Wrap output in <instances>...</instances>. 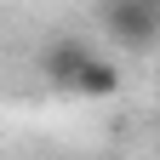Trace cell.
<instances>
[{
    "label": "cell",
    "instance_id": "1",
    "mask_svg": "<svg viewBox=\"0 0 160 160\" xmlns=\"http://www.w3.org/2000/svg\"><path fill=\"white\" fill-rule=\"evenodd\" d=\"M103 29L120 40V46H149L160 34V12L149 0H114V6H103Z\"/></svg>",
    "mask_w": 160,
    "mask_h": 160
},
{
    "label": "cell",
    "instance_id": "2",
    "mask_svg": "<svg viewBox=\"0 0 160 160\" xmlns=\"http://www.w3.org/2000/svg\"><path fill=\"white\" fill-rule=\"evenodd\" d=\"M92 57H97V52L86 46V40H52V46L40 52V69H46V80H52L57 92H74V80L86 74Z\"/></svg>",
    "mask_w": 160,
    "mask_h": 160
},
{
    "label": "cell",
    "instance_id": "3",
    "mask_svg": "<svg viewBox=\"0 0 160 160\" xmlns=\"http://www.w3.org/2000/svg\"><path fill=\"white\" fill-rule=\"evenodd\" d=\"M120 92V63H109V57H92L86 74L74 80V92L69 97H114Z\"/></svg>",
    "mask_w": 160,
    "mask_h": 160
}]
</instances>
